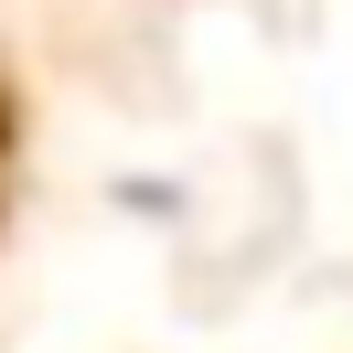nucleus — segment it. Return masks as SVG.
I'll use <instances>...</instances> for the list:
<instances>
[]
</instances>
